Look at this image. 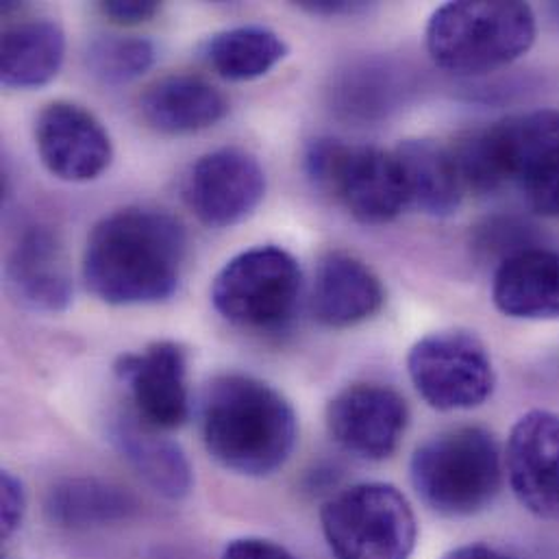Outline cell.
I'll list each match as a JSON object with an SVG mask.
<instances>
[{"instance_id":"d4e9b609","label":"cell","mask_w":559,"mask_h":559,"mask_svg":"<svg viewBox=\"0 0 559 559\" xmlns=\"http://www.w3.org/2000/svg\"><path fill=\"white\" fill-rule=\"evenodd\" d=\"M0 530L2 538H9L22 523L26 512V492L17 477H13L9 471L2 473L0 479Z\"/></svg>"},{"instance_id":"9c48e42d","label":"cell","mask_w":559,"mask_h":559,"mask_svg":"<svg viewBox=\"0 0 559 559\" xmlns=\"http://www.w3.org/2000/svg\"><path fill=\"white\" fill-rule=\"evenodd\" d=\"M407 372L425 403L440 412L479 407L497 383L484 342L457 329L418 340L407 355Z\"/></svg>"},{"instance_id":"3957f363","label":"cell","mask_w":559,"mask_h":559,"mask_svg":"<svg viewBox=\"0 0 559 559\" xmlns=\"http://www.w3.org/2000/svg\"><path fill=\"white\" fill-rule=\"evenodd\" d=\"M460 164L477 194L516 183L538 214L559 218L558 109L512 116L466 133Z\"/></svg>"},{"instance_id":"484cf974","label":"cell","mask_w":559,"mask_h":559,"mask_svg":"<svg viewBox=\"0 0 559 559\" xmlns=\"http://www.w3.org/2000/svg\"><path fill=\"white\" fill-rule=\"evenodd\" d=\"M98 9L105 17H109L116 24L135 26L153 20L159 13L162 4L155 0H107L100 2Z\"/></svg>"},{"instance_id":"5bb4252c","label":"cell","mask_w":559,"mask_h":559,"mask_svg":"<svg viewBox=\"0 0 559 559\" xmlns=\"http://www.w3.org/2000/svg\"><path fill=\"white\" fill-rule=\"evenodd\" d=\"M510 486L534 514L559 516V416L534 409L512 429L506 455Z\"/></svg>"},{"instance_id":"9a60e30c","label":"cell","mask_w":559,"mask_h":559,"mask_svg":"<svg viewBox=\"0 0 559 559\" xmlns=\"http://www.w3.org/2000/svg\"><path fill=\"white\" fill-rule=\"evenodd\" d=\"M385 300L381 280L368 264L344 251L326 253L311 285V316L331 329H346L372 318Z\"/></svg>"},{"instance_id":"7a4b0ae2","label":"cell","mask_w":559,"mask_h":559,"mask_svg":"<svg viewBox=\"0 0 559 559\" xmlns=\"http://www.w3.org/2000/svg\"><path fill=\"white\" fill-rule=\"evenodd\" d=\"M203 440L210 455L245 477H269L289 460L298 420L289 401L262 379L221 374L203 394Z\"/></svg>"},{"instance_id":"8fae6325","label":"cell","mask_w":559,"mask_h":559,"mask_svg":"<svg viewBox=\"0 0 559 559\" xmlns=\"http://www.w3.org/2000/svg\"><path fill=\"white\" fill-rule=\"evenodd\" d=\"M409 423L405 399L379 383H355L335 394L326 407L333 440L350 455L381 462L394 455Z\"/></svg>"},{"instance_id":"6da1fadb","label":"cell","mask_w":559,"mask_h":559,"mask_svg":"<svg viewBox=\"0 0 559 559\" xmlns=\"http://www.w3.org/2000/svg\"><path fill=\"white\" fill-rule=\"evenodd\" d=\"M186 262L188 234L173 214L127 207L92 229L83 253V280L107 305H155L179 289Z\"/></svg>"},{"instance_id":"ac0fdd59","label":"cell","mask_w":559,"mask_h":559,"mask_svg":"<svg viewBox=\"0 0 559 559\" xmlns=\"http://www.w3.org/2000/svg\"><path fill=\"white\" fill-rule=\"evenodd\" d=\"M492 298L501 313L521 320L559 318V253L523 249L497 269Z\"/></svg>"},{"instance_id":"7c38bea8","label":"cell","mask_w":559,"mask_h":559,"mask_svg":"<svg viewBox=\"0 0 559 559\" xmlns=\"http://www.w3.org/2000/svg\"><path fill=\"white\" fill-rule=\"evenodd\" d=\"M116 377L127 385L135 416L153 429L173 431L190 418L188 353L181 344L162 340L140 353L118 357Z\"/></svg>"},{"instance_id":"f1b7e54d","label":"cell","mask_w":559,"mask_h":559,"mask_svg":"<svg viewBox=\"0 0 559 559\" xmlns=\"http://www.w3.org/2000/svg\"><path fill=\"white\" fill-rule=\"evenodd\" d=\"M444 559H512L490 547H481V545H471V547H460L455 551H451Z\"/></svg>"},{"instance_id":"2e32d148","label":"cell","mask_w":559,"mask_h":559,"mask_svg":"<svg viewBox=\"0 0 559 559\" xmlns=\"http://www.w3.org/2000/svg\"><path fill=\"white\" fill-rule=\"evenodd\" d=\"M13 294L44 313L66 311L72 302V275L61 240L48 227H28L7 264Z\"/></svg>"},{"instance_id":"e0dca14e","label":"cell","mask_w":559,"mask_h":559,"mask_svg":"<svg viewBox=\"0 0 559 559\" xmlns=\"http://www.w3.org/2000/svg\"><path fill=\"white\" fill-rule=\"evenodd\" d=\"M144 120L166 135H190L218 124L229 114L227 96L194 74H168L140 100Z\"/></svg>"},{"instance_id":"277c9868","label":"cell","mask_w":559,"mask_h":559,"mask_svg":"<svg viewBox=\"0 0 559 559\" xmlns=\"http://www.w3.org/2000/svg\"><path fill=\"white\" fill-rule=\"evenodd\" d=\"M436 66L451 74H486L521 59L536 41V15L525 2L457 0L438 7L425 31Z\"/></svg>"},{"instance_id":"4fadbf2b","label":"cell","mask_w":559,"mask_h":559,"mask_svg":"<svg viewBox=\"0 0 559 559\" xmlns=\"http://www.w3.org/2000/svg\"><path fill=\"white\" fill-rule=\"evenodd\" d=\"M35 146L46 170L68 183L98 179L114 159L107 129L92 111L70 100H55L39 111Z\"/></svg>"},{"instance_id":"cb8c5ba5","label":"cell","mask_w":559,"mask_h":559,"mask_svg":"<svg viewBox=\"0 0 559 559\" xmlns=\"http://www.w3.org/2000/svg\"><path fill=\"white\" fill-rule=\"evenodd\" d=\"M155 44L140 35H100L85 50L92 76L105 85H124L140 79L155 63Z\"/></svg>"},{"instance_id":"d6986e66","label":"cell","mask_w":559,"mask_h":559,"mask_svg":"<svg viewBox=\"0 0 559 559\" xmlns=\"http://www.w3.org/2000/svg\"><path fill=\"white\" fill-rule=\"evenodd\" d=\"M111 442L135 475L157 495L179 501L192 492L194 473L183 449L138 416L111 425Z\"/></svg>"},{"instance_id":"44dd1931","label":"cell","mask_w":559,"mask_h":559,"mask_svg":"<svg viewBox=\"0 0 559 559\" xmlns=\"http://www.w3.org/2000/svg\"><path fill=\"white\" fill-rule=\"evenodd\" d=\"M66 59V35L55 20L28 17L4 28L0 44V81L9 90L48 85Z\"/></svg>"},{"instance_id":"30bf717a","label":"cell","mask_w":559,"mask_h":559,"mask_svg":"<svg viewBox=\"0 0 559 559\" xmlns=\"http://www.w3.org/2000/svg\"><path fill=\"white\" fill-rule=\"evenodd\" d=\"M266 197V173L255 155L227 146L203 155L188 173L183 199L207 227L227 229L255 214Z\"/></svg>"},{"instance_id":"ba28073f","label":"cell","mask_w":559,"mask_h":559,"mask_svg":"<svg viewBox=\"0 0 559 559\" xmlns=\"http://www.w3.org/2000/svg\"><path fill=\"white\" fill-rule=\"evenodd\" d=\"M300 287L302 273L294 255L266 245L249 249L223 266L212 283V302L231 324L273 331L292 318Z\"/></svg>"},{"instance_id":"603a6c76","label":"cell","mask_w":559,"mask_h":559,"mask_svg":"<svg viewBox=\"0 0 559 559\" xmlns=\"http://www.w3.org/2000/svg\"><path fill=\"white\" fill-rule=\"evenodd\" d=\"M138 512L133 495L100 479H66L52 486L46 514L59 527L87 530L131 519Z\"/></svg>"},{"instance_id":"7402d4cb","label":"cell","mask_w":559,"mask_h":559,"mask_svg":"<svg viewBox=\"0 0 559 559\" xmlns=\"http://www.w3.org/2000/svg\"><path fill=\"white\" fill-rule=\"evenodd\" d=\"M287 57V44L277 31L260 24L234 26L214 33L203 44V59L227 81L266 76Z\"/></svg>"},{"instance_id":"8992f818","label":"cell","mask_w":559,"mask_h":559,"mask_svg":"<svg viewBox=\"0 0 559 559\" xmlns=\"http://www.w3.org/2000/svg\"><path fill=\"white\" fill-rule=\"evenodd\" d=\"M302 166L313 188L361 225H388L409 207L394 151L318 138L307 144Z\"/></svg>"},{"instance_id":"4316f807","label":"cell","mask_w":559,"mask_h":559,"mask_svg":"<svg viewBox=\"0 0 559 559\" xmlns=\"http://www.w3.org/2000/svg\"><path fill=\"white\" fill-rule=\"evenodd\" d=\"M223 559H296L287 549H283L277 543L264 540V538H240L234 540Z\"/></svg>"},{"instance_id":"ffe728a7","label":"cell","mask_w":559,"mask_h":559,"mask_svg":"<svg viewBox=\"0 0 559 559\" xmlns=\"http://www.w3.org/2000/svg\"><path fill=\"white\" fill-rule=\"evenodd\" d=\"M409 207L444 218L466 194L453 151L433 140H405L394 148Z\"/></svg>"},{"instance_id":"5b68a950","label":"cell","mask_w":559,"mask_h":559,"mask_svg":"<svg viewBox=\"0 0 559 559\" xmlns=\"http://www.w3.org/2000/svg\"><path fill=\"white\" fill-rule=\"evenodd\" d=\"M409 477L420 501L442 516H473L501 490L503 466L495 436L460 427L416 449Z\"/></svg>"},{"instance_id":"52a82bcc","label":"cell","mask_w":559,"mask_h":559,"mask_svg":"<svg viewBox=\"0 0 559 559\" xmlns=\"http://www.w3.org/2000/svg\"><path fill=\"white\" fill-rule=\"evenodd\" d=\"M335 559H407L416 547V516L403 492L390 484H357L320 512Z\"/></svg>"},{"instance_id":"83f0119b","label":"cell","mask_w":559,"mask_h":559,"mask_svg":"<svg viewBox=\"0 0 559 559\" xmlns=\"http://www.w3.org/2000/svg\"><path fill=\"white\" fill-rule=\"evenodd\" d=\"M298 7L313 15H348L366 9V2H348V0H305Z\"/></svg>"}]
</instances>
